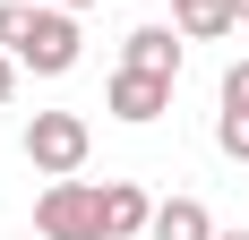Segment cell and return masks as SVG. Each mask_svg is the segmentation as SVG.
Listing matches in <instances>:
<instances>
[{
	"mask_svg": "<svg viewBox=\"0 0 249 240\" xmlns=\"http://www.w3.org/2000/svg\"><path fill=\"white\" fill-rule=\"evenodd\" d=\"M35 232L43 240H103V189H86V180H52L43 197H35Z\"/></svg>",
	"mask_w": 249,
	"mask_h": 240,
	"instance_id": "obj_1",
	"label": "cell"
},
{
	"mask_svg": "<svg viewBox=\"0 0 249 240\" xmlns=\"http://www.w3.org/2000/svg\"><path fill=\"white\" fill-rule=\"evenodd\" d=\"M86 146H95V129H86L77 112H35L26 120V163L52 171V180H69V171L86 163Z\"/></svg>",
	"mask_w": 249,
	"mask_h": 240,
	"instance_id": "obj_2",
	"label": "cell"
},
{
	"mask_svg": "<svg viewBox=\"0 0 249 240\" xmlns=\"http://www.w3.org/2000/svg\"><path fill=\"white\" fill-rule=\"evenodd\" d=\"M77 51H86V34H77L69 9H35V17H26V34H18V60H26L35 77H69Z\"/></svg>",
	"mask_w": 249,
	"mask_h": 240,
	"instance_id": "obj_3",
	"label": "cell"
},
{
	"mask_svg": "<svg viewBox=\"0 0 249 240\" xmlns=\"http://www.w3.org/2000/svg\"><path fill=\"white\" fill-rule=\"evenodd\" d=\"M103 103H112V120L146 129V120H163V112H172V77H155V69H129V60H121V77L103 86Z\"/></svg>",
	"mask_w": 249,
	"mask_h": 240,
	"instance_id": "obj_4",
	"label": "cell"
},
{
	"mask_svg": "<svg viewBox=\"0 0 249 240\" xmlns=\"http://www.w3.org/2000/svg\"><path fill=\"white\" fill-rule=\"evenodd\" d=\"M146 223H155V197L138 180H112L103 189V240H146Z\"/></svg>",
	"mask_w": 249,
	"mask_h": 240,
	"instance_id": "obj_5",
	"label": "cell"
},
{
	"mask_svg": "<svg viewBox=\"0 0 249 240\" xmlns=\"http://www.w3.org/2000/svg\"><path fill=\"white\" fill-rule=\"evenodd\" d=\"M146 240H215V223H206L198 197H163V206H155V223H146Z\"/></svg>",
	"mask_w": 249,
	"mask_h": 240,
	"instance_id": "obj_6",
	"label": "cell"
},
{
	"mask_svg": "<svg viewBox=\"0 0 249 240\" xmlns=\"http://www.w3.org/2000/svg\"><path fill=\"white\" fill-rule=\"evenodd\" d=\"M129 69L180 77V43H172V26H138V34H129Z\"/></svg>",
	"mask_w": 249,
	"mask_h": 240,
	"instance_id": "obj_7",
	"label": "cell"
},
{
	"mask_svg": "<svg viewBox=\"0 0 249 240\" xmlns=\"http://www.w3.org/2000/svg\"><path fill=\"white\" fill-rule=\"evenodd\" d=\"M172 17H180V34H198V43H215V34H232V0H172Z\"/></svg>",
	"mask_w": 249,
	"mask_h": 240,
	"instance_id": "obj_8",
	"label": "cell"
},
{
	"mask_svg": "<svg viewBox=\"0 0 249 240\" xmlns=\"http://www.w3.org/2000/svg\"><path fill=\"white\" fill-rule=\"evenodd\" d=\"M215 146H224L232 163H249V112H232V103H224V120H215Z\"/></svg>",
	"mask_w": 249,
	"mask_h": 240,
	"instance_id": "obj_9",
	"label": "cell"
},
{
	"mask_svg": "<svg viewBox=\"0 0 249 240\" xmlns=\"http://www.w3.org/2000/svg\"><path fill=\"white\" fill-rule=\"evenodd\" d=\"M26 17H35L26 0H0V43H9V51H18V34H26Z\"/></svg>",
	"mask_w": 249,
	"mask_h": 240,
	"instance_id": "obj_10",
	"label": "cell"
},
{
	"mask_svg": "<svg viewBox=\"0 0 249 240\" xmlns=\"http://www.w3.org/2000/svg\"><path fill=\"white\" fill-rule=\"evenodd\" d=\"M224 103H232V112H249V60H232V69H224Z\"/></svg>",
	"mask_w": 249,
	"mask_h": 240,
	"instance_id": "obj_11",
	"label": "cell"
},
{
	"mask_svg": "<svg viewBox=\"0 0 249 240\" xmlns=\"http://www.w3.org/2000/svg\"><path fill=\"white\" fill-rule=\"evenodd\" d=\"M18 95V51H0V103Z\"/></svg>",
	"mask_w": 249,
	"mask_h": 240,
	"instance_id": "obj_12",
	"label": "cell"
},
{
	"mask_svg": "<svg viewBox=\"0 0 249 240\" xmlns=\"http://www.w3.org/2000/svg\"><path fill=\"white\" fill-rule=\"evenodd\" d=\"M232 17H241V26H249V0H232Z\"/></svg>",
	"mask_w": 249,
	"mask_h": 240,
	"instance_id": "obj_13",
	"label": "cell"
},
{
	"mask_svg": "<svg viewBox=\"0 0 249 240\" xmlns=\"http://www.w3.org/2000/svg\"><path fill=\"white\" fill-rule=\"evenodd\" d=\"M215 240H249V232H215Z\"/></svg>",
	"mask_w": 249,
	"mask_h": 240,
	"instance_id": "obj_14",
	"label": "cell"
}]
</instances>
